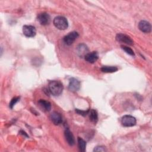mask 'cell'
<instances>
[{
  "label": "cell",
  "instance_id": "1",
  "mask_svg": "<svg viewBox=\"0 0 152 152\" xmlns=\"http://www.w3.org/2000/svg\"><path fill=\"white\" fill-rule=\"evenodd\" d=\"M64 89L62 83L58 80H52L49 82L48 90L51 94L54 96H59Z\"/></svg>",
  "mask_w": 152,
  "mask_h": 152
},
{
  "label": "cell",
  "instance_id": "2",
  "mask_svg": "<svg viewBox=\"0 0 152 152\" xmlns=\"http://www.w3.org/2000/svg\"><path fill=\"white\" fill-rule=\"evenodd\" d=\"M54 26L59 30H64L68 27V22L67 19L63 16H57L53 21Z\"/></svg>",
  "mask_w": 152,
  "mask_h": 152
},
{
  "label": "cell",
  "instance_id": "3",
  "mask_svg": "<svg viewBox=\"0 0 152 152\" xmlns=\"http://www.w3.org/2000/svg\"><path fill=\"white\" fill-rule=\"evenodd\" d=\"M121 124L125 127L133 126L136 124V119L131 115H125L121 118Z\"/></svg>",
  "mask_w": 152,
  "mask_h": 152
},
{
  "label": "cell",
  "instance_id": "4",
  "mask_svg": "<svg viewBox=\"0 0 152 152\" xmlns=\"http://www.w3.org/2000/svg\"><path fill=\"white\" fill-rule=\"evenodd\" d=\"M78 33L77 31H72L65 36L63 38V40L66 45H71L78 38Z\"/></svg>",
  "mask_w": 152,
  "mask_h": 152
},
{
  "label": "cell",
  "instance_id": "5",
  "mask_svg": "<svg viewBox=\"0 0 152 152\" xmlns=\"http://www.w3.org/2000/svg\"><path fill=\"white\" fill-rule=\"evenodd\" d=\"M116 40L119 42L125 43L128 45H133L134 44V41L129 36L122 33L117 34L116 36Z\"/></svg>",
  "mask_w": 152,
  "mask_h": 152
},
{
  "label": "cell",
  "instance_id": "6",
  "mask_svg": "<svg viewBox=\"0 0 152 152\" xmlns=\"http://www.w3.org/2000/svg\"><path fill=\"white\" fill-rule=\"evenodd\" d=\"M23 33L27 37H33L36 34V30L33 26L24 25L23 27Z\"/></svg>",
  "mask_w": 152,
  "mask_h": 152
},
{
  "label": "cell",
  "instance_id": "7",
  "mask_svg": "<svg viewBox=\"0 0 152 152\" xmlns=\"http://www.w3.org/2000/svg\"><path fill=\"white\" fill-rule=\"evenodd\" d=\"M37 19L41 25L46 26L50 23V17L46 12H42L37 15Z\"/></svg>",
  "mask_w": 152,
  "mask_h": 152
},
{
  "label": "cell",
  "instance_id": "8",
  "mask_svg": "<svg viewBox=\"0 0 152 152\" xmlns=\"http://www.w3.org/2000/svg\"><path fill=\"white\" fill-rule=\"evenodd\" d=\"M80 88V82L75 78H71L69 80L68 89L72 92L77 91Z\"/></svg>",
  "mask_w": 152,
  "mask_h": 152
},
{
  "label": "cell",
  "instance_id": "9",
  "mask_svg": "<svg viewBox=\"0 0 152 152\" xmlns=\"http://www.w3.org/2000/svg\"><path fill=\"white\" fill-rule=\"evenodd\" d=\"M139 29L143 33H148L151 30V26L150 23L145 20H141L138 23Z\"/></svg>",
  "mask_w": 152,
  "mask_h": 152
},
{
  "label": "cell",
  "instance_id": "10",
  "mask_svg": "<svg viewBox=\"0 0 152 152\" xmlns=\"http://www.w3.org/2000/svg\"><path fill=\"white\" fill-rule=\"evenodd\" d=\"M50 119L54 125H58L62 122V117L61 115L57 112H53L50 115Z\"/></svg>",
  "mask_w": 152,
  "mask_h": 152
},
{
  "label": "cell",
  "instance_id": "11",
  "mask_svg": "<svg viewBox=\"0 0 152 152\" xmlns=\"http://www.w3.org/2000/svg\"><path fill=\"white\" fill-rule=\"evenodd\" d=\"M99 58L98 53L96 51H93L91 52H88L85 56L84 59L91 64L94 63Z\"/></svg>",
  "mask_w": 152,
  "mask_h": 152
},
{
  "label": "cell",
  "instance_id": "12",
  "mask_svg": "<svg viewBox=\"0 0 152 152\" xmlns=\"http://www.w3.org/2000/svg\"><path fill=\"white\" fill-rule=\"evenodd\" d=\"M64 135H65V137L67 143L71 146L74 145L75 144L74 137L72 133L71 132V131L68 128H66L65 130Z\"/></svg>",
  "mask_w": 152,
  "mask_h": 152
},
{
  "label": "cell",
  "instance_id": "13",
  "mask_svg": "<svg viewBox=\"0 0 152 152\" xmlns=\"http://www.w3.org/2000/svg\"><path fill=\"white\" fill-rule=\"evenodd\" d=\"M77 51L78 55L80 57H84L88 53V49L85 44L81 43L78 45L77 48Z\"/></svg>",
  "mask_w": 152,
  "mask_h": 152
},
{
  "label": "cell",
  "instance_id": "14",
  "mask_svg": "<svg viewBox=\"0 0 152 152\" xmlns=\"http://www.w3.org/2000/svg\"><path fill=\"white\" fill-rule=\"evenodd\" d=\"M38 104L40 108L45 111V112H49L51 109V104L49 102L45 100L44 99H40L38 101Z\"/></svg>",
  "mask_w": 152,
  "mask_h": 152
},
{
  "label": "cell",
  "instance_id": "15",
  "mask_svg": "<svg viewBox=\"0 0 152 152\" xmlns=\"http://www.w3.org/2000/svg\"><path fill=\"white\" fill-rule=\"evenodd\" d=\"M101 71L105 73H112L118 71V68L115 66H103L101 68Z\"/></svg>",
  "mask_w": 152,
  "mask_h": 152
},
{
  "label": "cell",
  "instance_id": "16",
  "mask_svg": "<svg viewBox=\"0 0 152 152\" xmlns=\"http://www.w3.org/2000/svg\"><path fill=\"white\" fill-rule=\"evenodd\" d=\"M88 114H89L90 120L93 123H96L98 120V115H97V111L94 109L89 110Z\"/></svg>",
  "mask_w": 152,
  "mask_h": 152
},
{
  "label": "cell",
  "instance_id": "17",
  "mask_svg": "<svg viewBox=\"0 0 152 152\" xmlns=\"http://www.w3.org/2000/svg\"><path fill=\"white\" fill-rule=\"evenodd\" d=\"M77 141H78V146L80 151L83 152L85 151L86 148V142L80 137H78Z\"/></svg>",
  "mask_w": 152,
  "mask_h": 152
},
{
  "label": "cell",
  "instance_id": "18",
  "mask_svg": "<svg viewBox=\"0 0 152 152\" xmlns=\"http://www.w3.org/2000/svg\"><path fill=\"white\" fill-rule=\"evenodd\" d=\"M121 47L128 55H129L131 56H135V53L131 48H130L126 46H125V45H121Z\"/></svg>",
  "mask_w": 152,
  "mask_h": 152
},
{
  "label": "cell",
  "instance_id": "19",
  "mask_svg": "<svg viewBox=\"0 0 152 152\" xmlns=\"http://www.w3.org/2000/svg\"><path fill=\"white\" fill-rule=\"evenodd\" d=\"M20 100V97H14L11 99L10 104H9V106L11 109H12L14 106Z\"/></svg>",
  "mask_w": 152,
  "mask_h": 152
},
{
  "label": "cell",
  "instance_id": "20",
  "mask_svg": "<svg viewBox=\"0 0 152 152\" xmlns=\"http://www.w3.org/2000/svg\"><path fill=\"white\" fill-rule=\"evenodd\" d=\"M75 112L81 115V116H85L86 115H87V114H88V112H89V109L87 110H80L78 109H75Z\"/></svg>",
  "mask_w": 152,
  "mask_h": 152
},
{
  "label": "cell",
  "instance_id": "21",
  "mask_svg": "<svg viewBox=\"0 0 152 152\" xmlns=\"http://www.w3.org/2000/svg\"><path fill=\"white\" fill-rule=\"evenodd\" d=\"M107 150L104 146L102 145H99L94 147L93 151H106Z\"/></svg>",
  "mask_w": 152,
  "mask_h": 152
},
{
  "label": "cell",
  "instance_id": "22",
  "mask_svg": "<svg viewBox=\"0 0 152 152\" xmlns=\"http://www.w3.org/2000/svg\"><path fill=\"white\" fill-rule=\"evenodd\" d=\"M20 134H23V135H24L26 137H28V135H27V134L24 132V131H20Z\"/></svg>",
  "mask_w": 152,
  "mask_h": 152
}]
</instances>
